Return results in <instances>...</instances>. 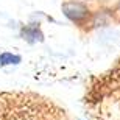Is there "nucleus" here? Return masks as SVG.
Masks as SVG:
<instances>
[{
  "instance_id": "f257e3e1",
  "label": "nucleus",
  "mask_w": 120,
  "mask_h": 120,
  "mask_svg": "<svg viewBox=\"0 0 120 120\" xmlns=\"http://www.w3.org/2000/svg\"><path fill=\"white\" fill-rule=\"evenodd\" d=\"M62 11L69 19L75 20V22H80L81 19L87 17V8L81 3H75V2H69V3L62 5Z\"/></svg>"
},
{
  "instance_id": "f03ea898",
  "label": "nucleus",
  "mask_w": 120,
  "mask_h": 120,
  "mask_svg": "<svg viewBox=\"0 0 120 120\" xmlns=\"http://www.w3.org/2000/svg\"><path fill=\"white\" fill-rule=\"evenodd\" d=\"M17 62H20V56H16V55H11V53H2L0 55V64L2 66L17 64Z\"/></svg>"
},
{
  "instance_id": "7ed1b4c3",
  "label": "nucleus",
  "mask_w": 120,
  "mask_h": 120,
  "mask_svg": "<svg viewBox=\"0 0 120 120\" xmlns=\"http://www.w3.org/2000/svg\"><path fill=\"white\" fill-rule=\"evenodd\" d=\"M23 36H27V39H39L41 38V33L38 30H25L23 31Z\"/></svg>"
}]
</instances>
